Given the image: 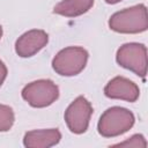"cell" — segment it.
I'll return each instance as SVG.
<instances>
[{"label":"cell","instance_id":"obj_1","mask_svg":"<svg viewBox=\"0 0 148 148\" xmlns=\"http://www.w3.org/2000/svg\"><path fill=\"white\" fill-rule=\"evenodd\" d=\"M111 30L119 34H140L148 28L147 8L145 5H135L116 12L109 18Z\"/></svg>","mask_w":148,"mask_h":148},{"label":"cell","instance_id":"obj_2","mask_svg":"<svg viewBox=\"0 0 148 148\" xmlns=\"http://www.w3.org/2000/svg\"><path fill=\"white\" fill-rule=\"evenodd\" d=\"M134 123L135 117L132 111L121 106H112L99 117L97 131L104 138H114L131 130Z\"/></svg>","mask_w":148,"mask_h":148},{"label":"cell","instance_id":"obj_3","mask_svg":"<svg viewBox=\"0 0 148 148\" xmlns=\"http://www.w3.org/2000/svg\"><path fill=\"white\" fill-rule=\"evenodd\" d=\"M89 54L86 49L81 46H68L54 56L52 68L61 76H75L84 69Z\"/></svg>","mask_w":148,"mask_h":148},{"label":"cell","instance_id":"obj_4","mask_svg":"<svg viewBox=\"0 0 148 148\" xmlns=\"http://www.w3.org/2000/svg\"><path fill=\"white\" fill-rule=\"evenodd\" d=\"M22 98L32 108H46L59 97L58 86L49 79H40L28 83L22 89Z\"/></svg>","mask_w":148,"mask_h":148},{"label":"cell","instance_id":"obj_5","mask_svg":"<svg viewBox=\"0 0 148 148\" xmlns=\"http://www.w3.org/2000/svg\"><path fill=\"white\" fill-rule=\"evenodd\" d=\"M116 60L119 66L145 77L147 73V47L141 43L123 44L117 53Z\"/></svg>","mask_w":148,"mask_h":148},{"label":"cell","instance_id":"obj_6","mask_svg":"<svg viewBox=\"0 0 148 148\" xmlns=\"http://www.w3.org/2000/svg\"><path fill=\"white\" fill-rule=\"evenodd\" d=\"M92 105L84 96H77L66 109L64 118L68 130L74 134H82L88 130L92 114Z\"/></svg>","mask_w":148,"mask_h":148},{"label":"cell","instance_id":"obj_7","mask_svg":"<svg viewBox=\"0 0 148 148\" xmlns=\"http://www.w3.org/2000/svg\"><path fill=\"white\" fill-rule=\"evenodd\" d=\"M49 42V35L40 29H32L21 35L15 42V52L21 58H29L39 52Z\"/></svg>","mask_w":148,"mask_h":148},{"label":"cell","instance_id":"obj_8","mask_svg":"<svg viewBox=\"0 0 148 148\" xmlns=\"http://www.w3.org/2000/svg\"><path fill=\"white\" fill-rule=\"evenodd\" d=\"M104 94L112 99H121L130 103L135 102L140 96L139 87L127 77L116 76L104 87Z\"/></svg>","mask_w":148,"mask_h":148},{"label":"cell","instance_id":"obj_9","mask_svg":"<svg viewBox=\"0 0 148 148\" xmlns=\"http://www.w3.org/2000/svg\"><path fill=\"white\" fill-rule=\"evenodd\" d=\"M61 139V133L58 128L32 130L24 134L23 145L28 148H49L58 145Z\"/></svg>","mask_w":148,"mask_h":148},{"label":"cell","instance_id":"obj_10","mask_svg":"<svg viewBox=\"0 0 148 148\" xmlns=\"http://www.w3.org/2000/svg\"><path fill=\"white\" fill-rule=\"evenodd\" d=\"M94 2L95 0H61L54 6L53 13L65 17H76L87 13Z\"/></svg>","mask_w":148,"mask_h":148},{"label":"cell","instance_id":"obj_11","mask_svg":"<svg viewBox=\"0 0 148 148\" xmlns=\"http://www.w3.org/2000/svg\"><path fill=\"white\" fill-rule=\"evenodd\" d=\"M15 121V114L9 105L0 104V132H8Z\"/></svg>","mask_w":148,"mask_h":148},{"label":"cell","instance_id":"obj_12","mask_svg":"<svg viewBox=\"0 0 148 148\" xmlns=\"http://www.w3.org/2000/svg\"><path fill=\"white\" fill-rule=\"evenodd\" d=\"M113 147H133V148H146L147 147V141L142 134H134L126 139L125 141L118 142L112 145Z\"/></svg>","mask_w":148,"mask_h":148},{"label":"cell","instance_id":"obj_13","mask_svg":"<svg viewBox=\"0 0 148 148\" xmlns=\"http://www.w3.org/2000/svg\"><path fill=\"white\" fill-rule=\"evenodd\" d=\"M7 73H8L7 67H6L5 62L0 59V87L2 86V83L5 82V80H6V77H7Z\"/></svg>","mask_w":148,"mask_h":148},{"label":"cell","instance_id":"obj_14","mask_svg":"<svg viewBox=\"0 0 148 148\" xmlns=\"http://www.w3.org/2000/svg\"><path fill=\"white\" fill-rule=\"evenodd\" d=\"M121 0H105V2L106 3H109V5H114V3H118V2H120Z\"/></svg>","mask_w":148,"mask_h":148},{"label":"cell","instance_id":"obj_15","mask_svg":"<svg viewBox=\"0 0 148 148\" xmlns=\"http://www.w3.org/2000/svg\"><path fill=\"white\" fill-rule=\"evenodd\" d=\"M1 37H2V27L0 25V39H1Z\"/></svg>","mask_w":148,"mask_h":148}]
</instances>
